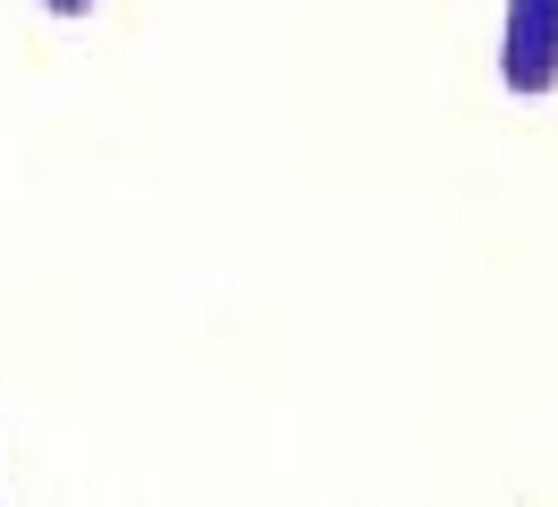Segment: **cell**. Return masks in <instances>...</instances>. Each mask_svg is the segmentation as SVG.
<instances>
[{"label":"cell","mask_w":558,"mask_h":507,"mask_svg":"<svg viewBox=\"0 0 558 507\" xmlns=\"http://www.w3.org/2000/svg\"><path fill=\"white\" fill-rule=\"evenodd\" d=\"M550 76H558V0H517L508 9V85L550 94Z\"/></svg>","instance_id":"1"},{"label":"cell","mask_w":558,"mask_h":507,"mask_svg":"<svg viewBox=\"0 0 558 507\" xmlns=\"http://www.w3.org/2000/svg\"><path fill=\"white\" fill-rule=\"evenodd\" d=\"M51 9H60V17H76V9H94V0H51Z\"/></svg>","instance_id":"2"}]
</instances>
